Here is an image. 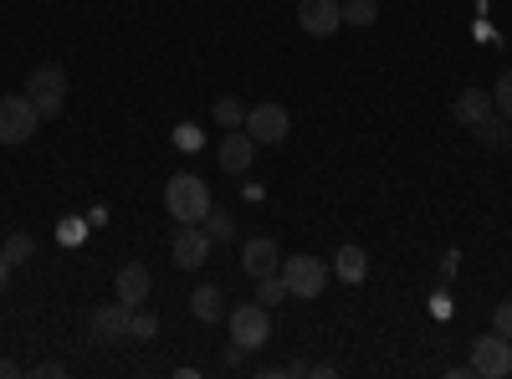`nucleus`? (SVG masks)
I'll return each instance as SVG.
<instances>
[{"mask_svg": "<svg viewBox=\"0 0 512 379\" xmlns=\"http://www.w3.org/2000/svg\"><path fill=\"white\" fill-rule=\"evenodd\" d=\"M128 303H103L98 313H93V339L98 344H123L128 339Z\"/></svg>", "mask_w": 512, "mask_h": 379, "instance_id": "ddd939ff", "label": "nucleus"}, {"mask_svg": "<svg viewBox=\"0 0 512 379\" xmlns=\"http://www.w3.org/2000/svg\"><path fill=\"white\" fill-rule=\"evenodd\" d=\"M216 123H221V129H241V123H246V103L241 98H221L216 103Z\"/></svg>", "mask_w": 512, "mask_h": 379, "instance_id": "6ab92c4d", "label": "nucleus"}, {"mask_svg": "<svg viewBox=\"0 0 512 379\" xmlns=\"http://www.w3.org/2000/svg\"><path fill=\"white\" fill-rule=\"evenodd\" d=\"M169 251H175V267H185V272L205 267V257H210L205 226H175V241H169Z\"/></svg>", "mask_w": 512, "mask_h": 379, "instance_id": "1a4fd4ad", "label": "nucleus"}, {"mask_svg": "<svg viewBox=\"0 0 512 379\" xmlns=\"http://www.w3.org/2000/svg\"><path fill=\"white\" fill-rule=\"evenodd\" d=\"M6 277H11V262H6V251H0V287H6Z\"/></svg>", "mask_w": 512, "mask_h": 379, "instance_id": "cd10ccee", "label": "nucleus"}, {"mask_svg": "<svg viewBox=\"0 0 512 379\" xmlns=\"http://www.w3.org/2000/svg\"><path fill=\"white\" fill-rule=\"evenodd\" d=\"M6 374H16V364H11V359H0V379H6Z\"/></svg>", "mask_w": 512, "mask_h": 379, "instance_id": "c85d7f7f", "label": "nucleus"}, {"mask_svg": "<svg viewBox=\"0 0 512 379\" xmlns=\"http://www.w3.org/2000/svg\"><path fill=\"white\" fill-rule=\"evenodd\" d=\"M0 251H6V262H11V267H21V262L31 257V251H36V241H31L26 231H16V236H11L6 246H0Z\"/></svg>", "mask_w": 512, "mask_h": 379, "instance_id": "5701e85b", "label": "nucleus"}, {"mask_svg": "<svg viewBox=\"0 0 512 379\" xmlns=\"http://www.w3.org/2000/svg\"><path fill=\"white\" fill-rule=\"evenodd\" d=\"M36 374H41V379H62V374H67V364H57V359H47V364H36Z\"/></svg>", "mask_w": 512, "mask_h": 379, "instance_id": "a878e982", "label": "nucleus"}, {"mask_svg": "<svg viewBox=\"0 0 512 379\" xmlns=\"http://www.w3.org/2000/svg\"><path fill=\"white\" fill-rule=\"evenodd\" d=\"M492 108L512 123V72H502V77H497V88H492Z\"/></svg>", "mask_w": 512, "mask_h": 379, "instance_id": "b1692460", "label": "nucleus"}, {"mask_svg": "<svg viewBox=\"0 0 512 379\" xmlns=\"http://www.w3.org/2000/svg\"><path fill=\"white\" fill-rule=\"evenodd\" d=\"M216 159H221V170H226V175H241L246 164L256 159V139H251L246 129H226V139H221Z\"/></svg>", "mask_w": 512, "mask_h": 379, "instance_id": "f8f14e48", "label": "nucleus"}, {"mask_svg": "<svg viewBox=\"0 0 512 379\" xmlns=\"http://www.w3.org/2000/svg\"><path fill=\"white\" fill-rule=\"evenodd\" d=\"M374 16H379V0H349V6H344L349 26H374Z\"/></svg>", "mask_w": 512, "mask_h": 379, "instance_id": "aec40b11", "label": "nucleus"}, {"mask_svg": "<svg viewBox=\"0 0 512 379\" xmlns=\"http://www.w3.org/2000/svg\"><path fill=\"white\" fill-rule=\"evenodd\" d=\"M154 333H159V318L154 313H144V308L128 313V339H154Z\"/></svg>", "mask_w": 512, "mask_h": 379, "instance_id": "412c9836", "label": "nucleus"}, {"mask_svg": "<svg viewBox=\"0 0 512 379\" xmlns=\"http://www.w3.org/2000/svg\"><path fill=\"white\" fill-rule=\"evenodd\" d=\"M36 123H41V113H36V103L26 93L0 98V144H26L36 134Z\"/></svg>", "mask_w": 512, "mask_h": 379, "instance_id": "423d86ee", "label": "nucleus"}, {"mask_svg": "<svg viewBox=\"0 0 512 379\" xmlns=\"http://www.w3.org/2000/svg\"><path fill=\"white\" fill-rule=\"evenodd\" d=\"M333 272H338V282L359 287V282L369 277V257H364V246H338V257H333Z\"/></svg>", "mask_w": 512, "mask_h": 379, "instance_id": "2eb2a0df", "label": "nucleus"}, {"mask_svg": "<svg viewBox=\"0 0 512 379\" xmlns=\"http://www.w3.org/2000/svg\"><path fill=\"white\" fill-rule=\"evenodd\" d=\"M164 210L175 226H200L210 216V185L200 175H175L164 185Z\"/></svg>", "mask_w": 512, "mask_h": 379, "instance_id": "f257e3e1", "label": "nucleus"}, {"mask_svg": "<svg viewBox=\"0 0 512 379\" xmlns=\"http://www.w3.org/2000/svg\"><path fill=\"white\" fill-rule=\"evenodd\" d=\"M226 323H231V344H236L241 354H256V349L272 339V313H267L262 303H241V308H231Z\"/></svg>", "mask_w": 512, "mask_h": 379, "instance_id": "f03ea898", "label": "nucleus"}, {"mask_svg": "<svg viewBox=\"0 0 512 379\" xmlns=\"http://www.w3.org/2000/svg\"><path fill=\"white\" fill-rule=\"evenodd\" d=\"M26 98L36 103L41 118H57L62 103H67V72L62 67H36L31 82H26Z\"/></svg>", "mask_w": 512, "mask_h": 379, "instance_id": "20e7f679", "label": "nucleus"}, {"mask_svg": "<svg viewBox=\"0 0 512 379\" xmlns=\"http://www.w3.org/2000/svg\"><path fill=\"white\" fill-rule=\"evenodd\" d=\"M472 369L482 379H507L512 374V339H502V333H482V339H472Z\"/></svg>", "mask_w": 512, "mask_h": 379, "instance_id": "39448f33", "label": "nucleus"}, {"mask_svg": "<svg viewBox=\"0 0 512 379\" xmlns=\"http://www.w3.org/2000/svg\"><path fill=\"white\" fill-rule=\"evenodd\" d=\"M456 123H461V129H477V123L492 113V93H482V88H466L461 98H456Z\"/></svg>", "mask_w": 512, "mask_h": 379, "instance_id": "4468645a", "label": "nucleus"}, {"mask_svg": "<svg viewBox=\"0 0 512 379\" xmlns=\"http://www.w3.org/2000/svg\"><path fill=\"white\" fill-rule=\"evenodd\" d=\"M190 313L200 318V323H216L221 313H226V298H221V287H195V298H190Z\"/></svg>", "mask_w": 512, "mask_h": 379, "instance_id": "dca6fc26", "label": "nucleus"}, {"mask_svg": "<svg viewBox=\"0 0 512 379\" xmlns=\"http://www.w3.org/2000/svg\"><path fill=\"white\" fill-rule=\"evenodd\" d=\"M200 226H205V236H210V241H231V236H236L231 210H216V205H210V216H205Z\"/></svg>", "mask_w": 512, "mask_h": 379, "instance_id": "a211bd4d", "label": "nucleus"}, {"mask_svg": "<svg viewBox=\"0 0 512 379\" xmlns=\"http://www.w3.org/2000/svg\"><path fill=\"white\" fill-rule=\"evenodd\" d=\"M477 134H482V144H502V139H507V118L492 108V113L477 123Z\"/></svg>", "mask_w": 512, "mask_h": 379, "instance_id": "4be33fe9", "label": "nucleus"}, {"mask_svg": "<svg viewBox=\"0 0 512 379\" xmlns=\"http://www.w3.org/2000/svg\"><path fill=\"white\" fill-rule=\"evenodd\" d=\"M241 272H246V277H272V272H282L277 241H272V236H251V241L241 246Z\"/></svg>", "mask_w": 512, "mask_h": 379, "instance_id": "9d476101", "label": "nucleus"}, {"mask_svg": "<svg viewBox=\"0 0 512 379\" xmlns=\"http://www.w3.org/2000/svg\"><path fill=\"white\" fill-rule=\"evenodd\" d=\"M338 21H344V6L338 0H297V26L308 36H333Z\"/></svg>", "mask_w": 512, "mask_h": 379, "instance_id": "6e6552de", "label": "nucleus"}, {"mask_svg": "<svg viewBox=\"0 0 512 379\" xmlns=\"http://www.w3.org/2000/svg\"><path fill=\"white\" fill-rule=\"evenodd\" d=\"M282 282H287V292L297 303H313V298H323V287H328V262H318V257H287L282 262Z\"/></svg>", "mask_w": 512, "mask_h": 379, "instance_id": "7ed1b4c3", "label": "nucleus"}, {"mask_svg": "<svg viewBox=\"0 0 512 379\" xmlns=\"http://www.w3.org/2000/svg\"><path fill=\"white\" fill-rule=\"evenodd\" d=\"M241 129H246L256 144H282L287 129H292V118H287L282 103H256V108H246V123H241Z\"/></svg>", "mask_w": 512, "mask_h": 379, "instance_id": "0eeeda50", "label": "nucleus"}, {"mask_svg": "<svg viewBox=\"0 0 512 379\" xmlns=\"http://www.w3.org/2000/svg\"><path fill=\"white\" fill-rule=\"evenodd\" d=\"M492 323H497V333H502V339H512V298H507V303H497Z\"/></svg>", "mask_w": 512, "mask_h": 379, "instance_id": "393cba45", "label": "nucleus"}, {"mask_svg": "<svg viewBox=\"0 0 512 379\" xmlns=\"http://www.w3.org/2000/svg\"><path fill=\"white\" fill-rule=\"evenodd\" d=\"M113 287H118V303L144 308V303H149L154 277H149V267H144V262H123V267H118V277H113Z\"/></svg>", "mask_w": 512, "mask_h": 379, "instance_id": "9b49d317", "label": "nucleus"}, {"mask_svg": "<svg viewBox=\"0 0 512 379\" xmlns=\"http://www.w3.org/2000/svg\"><path fill=\"white\" fill-rule=\"evenodd\" d=\"M292 292H287V282H282V272H272V277H256V303L262 308H272V303H287Z\"/></svg>", "mask_w": 512, "mask_h": 379, "instance_id": "f3484780", "label": "nucleus"}, {"mask_svg": "<svg viewBox=\"0 0 512 379\" xmlns=\"http://www.w3.org/2000/svg\"><path fill=\"white\" fill-rule=\"evenodd\" d=\"M175 139H180V149H200V129H180Z\"/></svg>", "mask_w": 512, "mask_h": 379, "instance_id": "bb28decb", "label": "nucleus"}]
</instances>
